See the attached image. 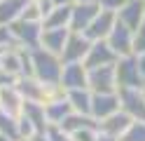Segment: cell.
I'll return each instance as SVG.
<instances>
[{"mask_svg":"<svg viewBox=\"0 0 145 141\" xmlns=\"http://www.w3.org/2000/svg\"><path fill=\"white\" fill-rule=\"evenodd\" d=\"M31 59H33V75L40 82H59L61 80V71H63L61 56L47 52L44 47H38V50L31 52Z\"/></svg>","mask_w":145,"mask_h":141,"instance_id":"cell-1","label":"cell"},{"mask_svg":"<svg viewBox=\"0 0 145 141\" xmlns=\"http://www.w3.org/2000/svg\"><path fill=\"white\" fill-rule=\"evenodd\" d=\"M115 73H117V87L120 89H145V78L138 71L136 56H122L115 64Z\"/></svg>","mask_w":145,"mask_h":141,"instance_id":"cell-2","label":"cell"},{"mask_svg":"<svg viewBox=\"0 0 145 141\" xmlns=\"http://www.w3.org/2000/svg\"><path fill=\"white\" fill-rule=\"evenodd\" d=\"M10 31L14 35V42L26 50H38L40 47V38H42V24H28V21H14L10 24Z\"/></svg>","mask_w":145,"mask_h":141,"instance_id":"cell-3","label":"cell"},{"mask_svg":"<svg viewBox=\"0 0 145 141\" xmlns=\"http://www.w3.org/2000/svg\"><path fill=\"white\" fill-rule=\"evenodd\" d=\"M89 89L91 94H117V73L115 66H101V68L89 71Z\"/></svg>","mask_w":145,"mask_h":141,"instance_id":"cell-4","label":"cell"},{"mask_svg":"<svg viewBox=\"0 0 145 141\" xmlns=\"http://www.w3.org/2000/svg\"><path fill=\"white\" fill-rule=\"evenodd\" d=\"M101 12V5L96 0H82V3L72 5V14H70V31L75 33H84L89 24L96 19V14Z\"/></svg>","mask_w":145,"mask_h":141,"instance_id":"cell-5","label":"cell"},{"mask_svg":"<svg viewBox=\"0 0 145 141\" xmlns=\"http://www.w3.org/2000/svg\"><path fill=\"white\" fill-rule=\"evenodd\" d=\"M117 61H120V56L108 45V40H98V42H91V47H89L82 64L89 71H94V68H101V66H115Z\"/></svg>","mask_w":145,"mask_h":141,"instance_id":"cell-6","label":"cell"},{"mask_svg":"<svg viewBox=\"0 0 145 141\" xmlns=\"http://www.w3.org/2000/svg\"><path fill=\"white\" fill-rule=\"evenodd\" d=\"M133 118L129 115V113H124V111H117L112 113L110 118H105L98 122V134H103L108 139H112V141H120L124 134H126V129H129L133 125Z\"/></svg>","mask_w":145,"mask_h":141,"instance_id":"cell-7","label":"cell"},{"mask_svg":"<svg viewBox=\"0 0 145 141\" xmlns=\"http://www.w3.org/2000/svg\"><path fill=\"white\" fill-rule=\"evenodd\" d=\"M89 47H91V40H89L84 33L70 31L68 40H66V47H63V52H61V61L63 64H80V61H84Z\"/></svg>","mask_w":145,"mask_h":141,"instance_id":"cell-8","label":"cell"},{"mask_svg":"<svg viewBox=\"0 0 145 141\" xmlns=\"http://www.w3.org/2000/svg\"><path fill=\"white\" fill-rule=\"evenodd\" d=\"M122 111L129 113L136 122H145V89H120Z\"/></svg>","mask_w":145,"mask_h":141,"instance_id":"cell-9","label":"cell"},{"mask_svg":"<svg viewBox=\"0 0 145 141\" xmlns=\"http://www.w3.org/2000/svg\"><path fill=\"white\" fill-rule=\"evenodd\" d=\"M68 92L70 89H87L89 87V68L80 61V64H63L61 71V80H59Z\"/></svg>","mask_w":145,"mask_h":141,"instance_id":"cell-10","label":"cell"},{"mask_svg":"<svg viewBox=\"0 0 145 141\" xmlns=\"http://www.w3.org/2000/svg\"><path fill=\"white\" fill-rule=\"evenodd\" d=\"M115 24H117V14H115V12H108V9H101V12L96 14V19L89 24V28L84 31V35H87L91 42L108 40V35L112 33Z\"/></svg>","mask_w":145,"mask_h":141,"instance_id":"cell-11","label":"cell"},{"mask_svg":"<svg viewBox=\"0 0 145 141\" xmlns=\"http://www.w3.org/2000/svg\"><path fill=\"white\" fill-rule=\"evenodd\" d=\"M108 45L115 50V54L120 56H133V31L126 28L122 21H117L112 33L108 35Z\"/></svg>","mask_w":145,"mask_h":141,"instance_id":"cell-12","label":"cell"},{"mask_svg":"<svg viewBox=\"0 0 145 141\" xmlns=\"http://www.w3.org/2000/svg\"><path fill=\"white\" fill-rule=\"evenodd\" d=\"M24 97L19 94V89L14 85H7V87H0V111L5 115H10L14 120H19L24 115Z\"/></svg>","mask_w":145,"mask_h":141,"instance_id":"cell-13","label":"cell"},{"mask_svg":"<svg viewBox=\"0 0 145 141\" xmlns=\"http://www.w3.org/2000/svg\"><path fill=\"white\" fill-rule=\"evenodd\" d=\"M143 19H145V0H129V3L117 12V21H122L126 28H131L133 33L143 26Z\"/></svg>","mask_w":145,"mask_h":141,"instance_id":"cell-14","label":"cell"},{"mask_svg":"<svg viewBox=\"0 0 145 141\" xmlns=\"http://www.w3.org/2000/svg\"><path fill=\"white\" fill-rule=\"evenodd\" d=\"M117 111H122L120 94H94V99H91V115L98 122L110 118Z\"/></svg>","mask_w":145,"mask_h":141,"instance_id":"cell-15","label":"cell"},{"mask_svg":"<svg viewBox=\"0 0 145 141\" xmlns=\"http://www.w3.org/2000/svg\"><path fill=\"white\" fill-rule=\"evenodd\" d=\"M70 35V28H42V38H40V47H44L47 52L61 56L66 40Z\"/></svg>","mask_w":145,"mask_h":141,"instance_id":"cell-16","label":"cell"},{"mask_svg":"<svg viewBox=\"0 0 145 141\" xmlns=\"http://www.w3.org/2000/svg\"><path fill=\"white\" fill-rule=\"evenodd\" d=\"M19 94L24 97V101H35L42 103V94H44V82H40L35 75H28V78H19L14 85Z\"/></svg>","mask_w":145,"mask_h":141,"instance_id":"cell-17","label":"cell"},{"mask_svg":"<svg viewBox=\"0 0 145 141\" xmlns=\"http://www.w3.org/2000/svg\"><path fill=\"white\" fill-rule=\"evenodd\" d=\"M24 115L33 122V127L38 134H47V129L52 127L49 120H47V113H44L42 103H35V101H26L24 103Z\"/></svg>","mask_w":145,"mask_h":141,"instance_id":"cell-18","label":"cell"},{"mask_svg":"<svg viewBox=\"0 0 145 141\" xmlns=\"http://www.w3.org/2000/svg\"><path fill=\"white\" fill-rule=\"evenodd\" d=\"M59 127H61L63 132H68V134H72V132L87 129V127H89V129H98V120H96L94 115H82V113H75V111H72Z\"/></svg>","mask_w":145,"mask_h":141,"instance_id":"cell-19","label":"cell"},{"mask_svg":"<svg viewBox=\"0 0 145 141\" xmlns=\"http://www.w3.org/2000/svg\"><path fill=\"white\" fill-rule=\"evenodd\" d=\"M91 99L94 94L91 89H70L68 92V103L75 113H82V115H91Z\"/></svg>","mask_w":145,"mask_h":141,"instance_id":"cell-20","label":"cell"},{"mask_svg":"<svg viewBox=\"0 0 145 141\" xmlns=\"http://www.w3.org/2000/svg\"><path fill=\"white\" fill-rule=\"evenodd\" d=\"M26 3H28V0H3V3H0V24L10 26L14 21H19Z\"/></svg>","mask_w":145,"mask_h":141,"instance_id":"cell-21","label":"cell"},{"mask_svg":"<svg viewBox=\"0 0 145 141\" xmlns=\"http://www.w3.org/2000/svg\"><path fill=\"white\" fill-rule=\"evenodd\" d=\"M70 14H72V5L54 7L52 14L42 21V28H70Z\"/></svg>","mask_w":145,"mask_h":141,"instance_id":"cell-22","label":"cell"},{"mask_svg":"<svg viewBox=\"0 0 145 141\" xmlns=\"http://www.w3.org/2000/svg\"><path fill=\"white\" fill-rule=\"evenodd\" d=\"M44 113H47L49 125H61V122L72 113V108H70V103H68V99H66V101H59V103H49V106H44Z\"/></svg>","mask_w":145,"mask_h":141,"instance_id":"cell-23","label":"cell"},{"mask_svg":"<svg viewBox=\"0 0 145 141\" xmlns=\"http://www.w3.org/2000/svg\"><path fill=\"white\" fill-rule=\"evenodd\" d=\"M0 134L3 136H10V139H19V122H16L14 118L5 115L3 111H0Z\"/></svg>","mask_w":145,"mask_h":141,"instance_id":"cell-24","label":"cell"},{"mask_svg":"<svg viewBox=\"0 0 145 141\" xmlns=\"http://www.w3.org/2000/svg\"><path fill=\"white\" fill-rule=\"evenodd\" d=\"M19 19L21 21H28V24H42V12H40L38 3H35V0H28Z\"/></svg>","mask_w":145,"mask_h":141,"instance_id":"cell-25","label":"cell"},{"mask_svg":"<svg viewBox=\"0 0 145 141\" xmlns=\"http://www.w3.org/2000/svg\"><path fill=\"white\" fill-rule=\"evenodd\" d=\"M120 141H145V122H133Z\"/></svg>","mask_w":145,"mask_h":141,"instance_id":"cell-26","label":"cell"},{"mask_svg":"<svg viewBox=\"0 0 145 141\" xmlns=\"http://www.w3.org/2000/svg\"><path fill=\"white\" fill-rule=\"evenodd\" d=\"M98 136H101V134H98V129H77V132H72V134H70V139L72 141H98Z\"/></svg>","mask_w":145,"mask_h":141,"instance_id":"cell-27","label":"cell"},{"mask_svg":"<svg viewBox=\"0 0 145 141\" xmlns=\"http://www.w3.org/2000/svg\"><path fill=\"white\" fill-rule=\"evenodd\" d=\"M16 122H19V136H24V139H33L35 134H38V132H35V127H33V122L26 118V115H21Z\"/></svg>","mask_w":145,"mask_h":141,"instance_id":"cell-28","label":"cell"},{"mask_svg":"<svg viewBox=\"0 0 145 141\" xmlns=\"http://www.w3.org/2000/svg\"><path fill=\"white\" fill-rule=\"evenodd\" d=\"M145 54V28H138L133 33V56Z\"/></svg>","mask_w":145,"mask_h":141,"instance_id":"cell-29","label":"cell"},{"mask_svg":"<svg viewBox=\"0 0 145 141\" xmlns=\"http://www.w3.org/2000/svg\"><path fill=\"white\" fill-rule=\"evenodd\" d=\"M47 139H49V141H72L70 134H68V132H63L59 125H52V127L47 129Z\"/></svg>","mask_w":145,"mask_h":141,"instance_id":"cell-30","label":"cell"},{"mask_svg":"<svg viewBox=\"0 0 145 141\" xmlns=\"http://www.w3.org/2000/svg\"><path fill=\"white\" fill-rule=\"evenodd\" d=\"M129 3V0H98V5H101V9H108V12H120V9Z\"/></svg>","mask_w":145,"mask_h":141,"instance_id":"cell-31","label":"cell"},{"mask_svg":"<svg viewBox=\"0 0 145 141\" xmlns=\"http://www.w3.org/2000/svg\"><path fill=\"white\" fill-rule=\"evenodd\" d=\"M12 45H16V42H14V35L10 31V26L0 24V47H12Z\"/></svg>","mask_w":145,"mask_h":141,"instance_id":"cell-32","label":"cell"},{"mask_svg":"<svg viewBox=\"0 0 145 141\" xmlns=\"http://www.w3.org/2000/svg\"><path fill=\"white\" fill-rule=\"evenodd\" d=\"M38 3V7H40V12H42V21L47 19L49 14H52V9H54V3L52 0H35Z\"/></svg>","mask_w":145,"mask_h":141,"instance_id":"cell-33","label":"cell"},{"mask_svg":"<svg viewBox=\"0 0 145 141\" xmlns=\"http://www.w3.org/2000/svg\"><path fill=\"white\" fill-rule=\"evenodd\" d=\"M16 80H19V78H14V75H10L7 71L0 68V87H7V85H16Z\"/></svg>","mask_w":145,"mask_h":141,"instance_id":"cell-34","label":"cell"},{"mask_svg":"<svg viewBox=\"0 0 145 141\" xmlns=\"http://www.w3.org/2000/svg\"><path fill=\"white\" fill-rule=\"evenodd\" d=\"M136 61H138V71H140V75L145 78V54H138V56H136Z\"/></svg>","mask_w":145,"mask_h":141,"instance_id":"cell-35","label":"cell"},{"mask_svg":"<svg viewBox=\"0 0 145 141\" xmlns=\"http://www.w3.org/2000/svg\"><path fill=\"white\" fill-rule=\"evenodd\" d=\"M54 7H63V5H75V0H52Z\"/></svg>","mask_w":145,"mask_h":141,"instance_id":"cell-36","label":"cell"},{"mask_svg":"<svg viewBox=\"0 0 145 141\" xmlns=\"http://www.w3.org/2000/svg\"><path fill=\"white\" fill-rule=\"evenodd\" d=\"M33 141H49V139H47V134H35Z\"/></svg>","mask_w":145,"mask_h":141,"instance_id":"cell-37","label":"cell"},{"mask_svg":"<svg viewBox=\"0 0 145 141\" xmlns=\"http://www.w3.org/2000/svg\"><path fill=\"white\" fill-rule=\"evenodd\" d=\"M0 141H14V139H10V136H3V134H0Z\"/></svg>","mask_w":145,"mask_h":141,"instance_id":"cell-38","label":"cell"},{"mask_svg":"<svg viewBox=\"0 0 145 141\" xmlns=\"http://www.w3.org/2000/svg\"><path fill=\"white\" fill-rule=\"evenodd\" d=\"M98 141H112V139H108V136H103V134H101V136H98Z\"/></svg>","mask_w":145,"mask_h":141,"instance_id":"cell-39","label":"cell"},{"mask_svg":"<svg viewBox=\"0 0 145 141\" xmlns=\"http://www.w3.org/2000/svg\"><path fill=\"white\" fill-rule=\"evenodd\" d=\"M16 141H33V139H24V136H19V139H16Z\"/></svg>","mask_w":145,"mask_h":141,"instance_id":"cell-40","label":"cell"},{"mask_svg":"<svg viewBox=\"0 0 145 141\" xmlns=\"http://www.w3.org/2000/svg\"><path fill=\"white\" fill-rule=\"evenodd\" d=\"M140 28H145V19H143V26H140Z\"/></svg>","mask_w":145,"mask_h":141,"instance_id":"cell-41","label":"cell"},{"mask_svg":"<svg viewBox=\"0 0 145 141\" xmlns=\"http://www.w3.org/2000/svg\"><path fill=\"white\" fill-rule=\"evenodd\" d=\"M0 56H3V47H0Z\"/></svg>","mask_w":145,"mask_h":141,"instance_id":"cell-42","label":"cell"},{"mask_svg":"<svg viewBox=\"0 0 145 141\" xmlns=\"http://www.w3.org/2000/svg\"><path fill=\"white\" fill-rule=\"evenodd\" d=\"M75 3H82V0H75Z\"/></svg>","mask_w":145,"mask_h":141,"instance_id":"cell-43","label":"cell"},{"mask_svg":"<svg viewBox=\"0 0 145 141\" xmlns=\"http://www.w3.org/2000/svg\"><path fill=\"white\" fill-rule=\"evenodd\" d=\"M0 3H3V0H0Z\"/></svg>","mask_w":145,"mask_h":141,"instance_id":"cell-44","label":"cell"},{"mask_svg":"<svg viewBox=\"0 0 145 141\" xmlns=\"http://www.w3.org/2000/svg\"><path fill=\"white\" fill-rule=\"evenodd\" d=\"M96 3H98V0H96Z\"/></svg>","mask_w":145,"mask_h":141,"instance_id":"cell-45","label":"cell"}]
</instances>
